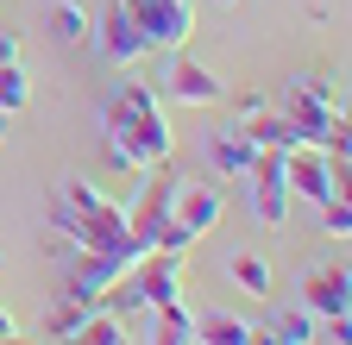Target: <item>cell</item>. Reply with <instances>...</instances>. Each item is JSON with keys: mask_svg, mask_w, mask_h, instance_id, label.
<instances>
[{"mask_svg": "<svg viewBox=\"0 0 352 345\" xmlns=\"http://www.w3.org/2000/svg\"><path fill=\"white\" fill-rule=\"evenodd\" d=\"M101 139H107V163L126 169V176H145V169L170 163L176 132L164 119V101L151 82H120L107 113H101Z\"/></svg>", "mask_w": 352, "mask_h": 345, "instance_id": "1", "label": "cell"}, {"mask_svg": "<svg viewBox=\"0 0 352 345\" xmlns=\"http://www.w3.org/2000/svg\"><path fill=\"white\" fill-rule=\"evenodd\" d=\"M277 113H289L296 139H302V145H321V151L333 157V169L346 176V113H340V101H333L327 82H315V75L283 82V107H277Z\"/></svg>", "mask_w": 352, "mask_h": 345, "instance_id": "2", "label": "cell"}, {"mask_svg": "<svg viewBox=\"0 0 352 345\" xmlns=\"http://www.w3.org/2000/svg\"><path fill=\"white\" fill-rule=\"evenodd\" d=\"M151 88H157L164 107H227V82H220L208 63H195L189 45L164 51V75L151 82Z\"/></svg>", "mask_w": 352, "mask_h": 345, "instance_id": "3", "label": "cell"}, {"mask_svg": "<svg viewBox=\"0 0 352 345\" xmlns=\"http://www.w3.org/2000/svg\"><path fill=\"white\" fill-rule=\"evenodd\" d=\"M220 213H227V201H220V189L214 182H189L183 176V189H176V207H170V226H164V251H189L195 239H208L214 226H220Z\"/></svg>", "mask_w": 352, "mask_h": 345, "instance_id": "4", "label": "cell"}, {"mask_svg": "<svg viewBox=\"0 0 352 345\" xmlns=\"http://www.w3.org/2000/svg\"><path fill=\"white\" fill-rule=\"evenodd\" d=\"M120 7L139 19L151 51H176V45L195 38V7H189V0H120Z\"/></svg>", "mask_w": 352, "mask_h": 345, "instance_id": "5", "label": "cell"}, {"mask_svg": "<svg viewBox=\"0 0 352 345\" xmlns=\"http://www.w3.org/2000/svg\"><path fill=\"white\" fill-rule=\"evenodd\" d=\"M283 182H289V195H302V201H333V195H346V176L333 169V157L321 151V145H296L289 157H283Z\"/></svg>", "mask_w": 352, "mask_h": 345, "instance_id": "6", "label": "cell"}, {"mask_svg": "<svg viewBox=\"0 0 352 345\" xmlns=\"http://www.w3.org/2000/svg\"><path fill=\"white\" fill-rule=\"evenodd\" d=\"M283 157L289 151H258L252 163V213H258V226H283L289 220V182H283Z\"/></svg>", "mask_w": 352, "mask_h": 345, "instance_id": "7", "label": "cell"}, {"mask_svg": "<svg viewBox=\"0 0 352 345\" xmlns=\"http://www.w3.org/2000/svg\"><path fill=\"white\" fill-rule=\"evenodd\" d=\"M95 51L107 57V63H139L151 45H145V32H139V19H132L120 0H107V13H101V25H95Z\"/></svg>", "mask_w": 352, "mask_h": 345, "instance_id": "8", "label": "cell"}, {"mask_svg": "<svg viewBox=\"0 0 352 345\" xmlns=\"http://www.w3.org/2000/svg\"><path fill=\"white\" fill-rule=\"evenodd\" d=\"M302 308H308V314H321V320L352 314V276H346V264H333V270H315V276H308Z\"/></svg>", "mask_w": 352, "mask_h": 345, "instance_id": "9", "label": "cell"}, {"mask_svg": "<svg viewBox=\"0 0 352 345\" xmlns=\"http://www.w3.org/2000/svg\"><path fill=\"white\" fill-rule=\"evenodd\" d=\"M208 163L220 169V176H252V163H258V145L239 132V126H227V132H214V139H208Z\"/></svg>", "mask_w": 352, "mask_h": 345, "instance_id": "10", "label": "cell"}, {"mask_svg": "<svg viewBox=\"0 0 352 345\" xmlns=\"http://www.w3.org/2000/svg\"><path fill=\"white\" fill-rule=\"evenodd\" d=\"M239 132H245L258 151H296V145H302V139H296V126H289V113H271V107L245 113V119H239Z\"/></svg>", "mask_w": 352, "mask_h": 345, "instance_id": "11", "label": "cell"}, {"mask_svg": "<svg viewBox=\"0 0 352 345\" xmlns=\"http://www.w3.org/2000/svg\"><path fill=\"white\" fill-rule=\"evenodd\" d=\"M195 345H252V320H239V314H195Z\"/></svg>", "mask_w": 352, "mask_h": 345, "instance_id": "12", "label": "cell"}, {"mask_svg": "<svg viewBox=\"0 0 352 345\" xmlns=\"http://www.w3.org/2000/svg\"><path fill=\"white\" fill-rule=\"evenodd\" d=\"M151 320H157L151 345H195V314L183 308V301H164V308H157Z\"/></svg>", "mask_w": 352, "mask_h": 345, "instance_id": "13", "label": "cell"}, {"mask_svg": "<svg viewBox=\"0 0 352 345\" xmlns=\"http://www.w3.org/2000/svg\"><path fill=\"white\" fill-rule=\"evenodd\" d=\"M69 345H132V339H126V320H120V314L95 308V314H88V320L69 333Z\"/></svg>", "mask_w": 352, "mask_h": 345, "instance_id": "14", "label": "cell"}, {"mask_svg": "<svg viewBox=\"0 0 352 345\" xmlns=\"http://www.w3.org/2000/svg\"><path fill=\"white\" fill-rule=\"evenodd\" d=\"M44 25H51L57 45H82V38H88V13L76 7V0H57V7L44 13Z\"/></svg>", "mask_w": 352, "mask_h": 345, "instance_id": "15", "label": "cell"}, {"mask_svg": "<svg viewBox=\"0 0 352 345\" xmlns=\"http://www.w3.org/2000/svg\"><path fill=\"white\" fill-rule=\"evenodd\" d=\"M32 107V82H25V69L19 63H0V113H25Z\"/></svg>", "mask_w": 352, "mask_h": 345, "instance_id": "16", "label": "cell"}, {"mask_svg": "<svg viewBox=\"0 0 352 345\" xmlns=\"http://www.w3.org/2000/svg\"><path fill=\"white\" fill-rule=\"evenodd\" d=\"M233 283H239L245 295H271V264L252 257V251H239V257H233Z\"/></svg>", "mask_w": 352, "mask_h": 345, "instance_id": "17", "label": "cell"}, {"mask_svg": "<svg viewBox=\"0 0 352 345\" xmlns=\"http://www.w3.org/2000/svg\"><path fill=\"white\" fill-rule=\"evenodd\" d=\"M271 326H277V333H289L296 345L315 339V314H308V308H277V314H271Z\"/></svg>", "mask_w": 352, "mask_h": 345, "instance_id": "18", "label": "cell"}, {"mask_svg": "<svg viewBox=\"0 0 352 345\" xmlns=\"http://www.w3.org/2000/svg\"><path fill=\"white\" fill-rule=\"evenodd\" d=\"M88 314H95V308H82V301H63V295H57V314H51V333H57V339H69V333H76V326H82Z\"/></svg>", "mask_w": 352, "mask_h": 345, "instance_id": "19", "label": "cell"}, {"mask_svg": "<svg viewBox=\"0 0 352 345\" xmlns=\"http://www.w3.org/2000/svg\"><path fill=\"white\" fill-rule=\"evenodd\" d=\"M321 220H327V233H333V239H346V233H352V207H346V195L321 201Z\"/></svg>", "mask_w": 352, "mask_h": 345, "instance_id": "20", "label": "cell"}, {"mask_svg": "<svg viewBox=\"0 0 352 345\" xmlns=\"http://www.w3.org/2000/svg\"><path fill=\"white\" fill-rule=\"evenodd\" d=\"M327 339H333V345H352V314H333V320H327Z\"/></svg>", "mask_w": 352, "mask_h": 345, "instance_id": "21", "label": "cell"}, {"mask_svg": "<svg viewBox=\"0 0 352 345\" xmlns=\"http://www.w3.org/2000/svg\"><path fill=\"white\" fill-rule=\"evenodd\" d=\"M252 345H296V339L277 333V326H252Z\"/></svg>", "mask_w": 352, "mask_h": 345, "instance_id": "22", "label": "cell"}, {"mask_svg": "<svg viewBox=\"0 0 352 345\" xmlns=\"http://www.w3.org/2000/svg\"><path fill=\"white\" fill-rule=\"evenodd\" d=\"M19 45H25L19 32H0V63H19Z\"/></svg>", "mask_w": 352, "mask_h": 345, "instance_id": "23", "label": "cell"}, {"mask_svg": "<svg viewBox=\"0 0 352 345\" xmlns=\"http://www.w3.org/2000/svg\"><path fill=\"white\" fill-rule=\"evenodd\" d=\"M13 333H19V326H13V314H7V308H0V339H13Z\"/></svg>", "mask_w": 352, "mask_h": 345, "instance_id": "24", "label": "cell"}, {"mask_svg": "<svg viewBox=\"0 0 352 345\" xmlns=\"http://www.w3.org/2000/svg\"><path fill=\"white\" fill-rule=\"evenodd\" d=\"M0 345H38V339H25V333H13V339H0Z\"/></svg>", "mask_w": 352, "mask_h": 345, "instance_id": "25", "label": "cell"}, {"mask_svg": "<svg viewBox=\"0 0 352 345\" xmlns=\"http://www.w3.org/2000/svg\"><path fill=\"white\" fill-rule=\"evenodd\" d=\"M0 145H7V113H0Z\"/></svg>", "mask_w": 352, "mask_h": 345, "instance_id": "26", "label": "cell"}, {"mask_svg": "<svg viewBox=\"0 0 352 345\" xmlns=\"http://www.w3.org/2000/svg\"><path fill=\"white\" fill-rule=\"evenodd\" d=\"M220 7H239V0H220Z\"/></svg>", "mask_w": 352, "mask_h": 345, "instance_id": "27", "label": "cell"}, {"mask_svg": "<svg viewBox=\"0 0 352 345\" xmlns=\"http://www.w3.org/2000/svg\"><path fill=\"white\" fill-rule=\"evenodd\" d=\"M63 345H69V339H63Z\"/></svg>", "mask_w": 352, "mask_h": 345, "instance_id": "28", "label": "cell"}]
</instances>
